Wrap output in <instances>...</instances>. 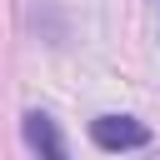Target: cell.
Wrapping results in <instances>:
<instances>
[{
    "instance_id": "6da1fadb",
    "label": "cell",
    "mask_w": 160,
    "mask_h": 160,
    "mask_svg": "<svg viewBox=\"0 0 160 160\" xmlns=\"http://www.w3.org/2000/svg\"><path fill=\"white\" fill-rule=\"evenodd\" d=\"M90 140L100 150H140V145H150V130L135 115H100L90 125Z\"/></svg>"
},
{
    "instance_id": "7a4b0ae2",
    "label": "cell",
    "mask_w": 160,
    "mask_h": 160,
    "mask_svg": "<svg viewBox=\"0 0 160 160\" xmlns=\"http://www.w3.org/2000/svg\"><path fill=\"white\" fill-rule=\"evenodd\" d=\"M25 140H30V150L40 160H70L65 155V140H60V130H55V120L45 110H30L25 115Z\"/></svg>"
}]
</instances>
